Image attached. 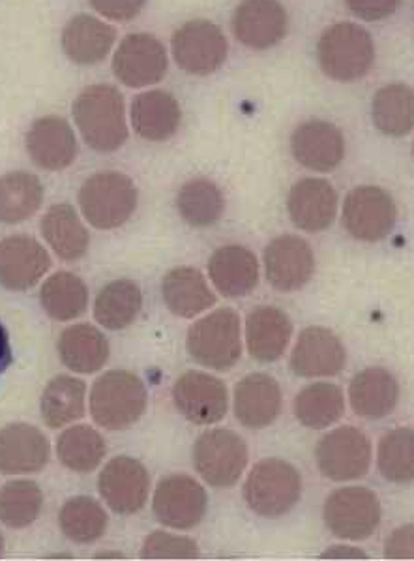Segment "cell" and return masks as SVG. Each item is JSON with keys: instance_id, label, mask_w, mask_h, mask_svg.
<instances>
[{"instance_id": "obj_1", "label": "cell", "mask_w": 414, "mask_h": 561, "mask_svg": "<svg viewBox=\"0 0 414 561\" xmlns=\"http://www.w3.org/2000/svg\"><path fill=\"white\" fill-rule=\"evenodd\" d=\"M84 144L96 152H115L128 139L124 96L117 87L91 85L79 92L71 107Z\"/></svg>"}, {"instance_id": "obj_2", "label": "cell", "mask_w": 414, "mask_h": 561, "mask_svg": "<svg viewBox=\"0 0 414 561\" xmlns=\"http://www.w3.org/2000/svg\"><path fill=\"white\" fill-rule=\"evenodd\" d=\"M318 60L326 78L353 83L371 70L376 62V44L364 26L349 21L336 23L321 34Z\"/></svg>"}, {"instance_id": "obj_3", "label": "cell", "mask_w": 414, "mask_h": 561, "mask_svg": "<svg viewBox=\"0 0 414 561\" xmlns=\"http://www.w3.org/2000/svg\"><path fill=\"white\" fill-rule=\"evenodd\" d=\"M147 404L145 383L128 370H110L92 386V419L107 431L130 428L142 417Z\"/></svg>"}, {"instance_id": "obj_4", "label": "cell", "mask_w": 414, "mask_h": 561, "mask_svg": "<svg viewBox=\"0 0 414 561\" xmlns=\"http://www.w3.org/2000/svg\"><path fill=\"white\" fill-rule=\"evenodd\" d=\"M137 186L130 176L104 171L89 176L79 190V207L96 229H117L136 213Z\"/></svg>"}, {"instance_id": "obj_5", "label": "cell", "mask_w": 414, "mask_h": 561, "mask_svg": "<svg viewBox=\"0 0 414 561\" xmlns=\"http://www.w3.org/2000/svg\"><path fill=\"white\" fill-rule=\"evenodd\" d=\"M302 496V477L281 458H265L253 466L244 484V500L255 515L278 518L292 511Z\"/></svg>"}, {"instance_id": "obj_6", "label": "cell", "mask_w": 414, "mask_h": 561, "mask_svg": "<svg viewBox=\"0 0 414 561\" xmlns=\"http://www.w3.org/2000/svg\"><path fill=\"white\" fill-rule=\"evenodd\" d=\"M188 353L199 365L212 370H229L242 355L239 313L220 308L195 321L186 339Z\"/></svg>"}, {"instance_id": "obj_7", "label": "cell", "mask_w": 414, "mask_h": 561, "mask_svg": "<svg viewBox=\"0 0 414 561\" xmlns=\"http://www.w3.org/2000/svg\"><path fill=\"white\" fill-rule=\"evenodd\" d=\"M248 457L246 442L229 428L205 432L194 445L195 470L214 489H231L239 483Z\"/></svg>"}, {"instance_id": "obj_8", "label": "cell", "mask_w": 414, "mask_h": 561, "mask_svg": "<svg viewBox=\"0 0 414 561\" xmlns=\"http://www.w3.org/2000/svg\"><path fill=\"white\" fill-rule=\"evenodd\" d=\"M326 528L347 541H363L376 534L381 523V503L373 490L345 486L334 490L323 507Z\"/></svg>"}, {"instance_id": "obj_9", "label": "cell", "mask_w": 414, "mask_h": 561, "mask_svg": "<svg viewBox=\"0 0 414 561\" xmlns=\"http://www.w3.org/2000/svg\"><path fill=\"white\" fill-rule=\"evenodd\" d=\"M173 57L189 76H210L227 60V38L220 26L207 20H194L176 28L171 39Z\"/></svg>"}, {"instance_id": "obj_10", "label": "cell", "mask_w": 414, "mask_h": 561, "mask_svg": "<svg viewBox=\"0 0 414 561\" xmlns=\"http://www.w3.org/2000/svg\"><path fill=\"white\" fill-rule=\"evenodd\" d=\"M315 462L331 481H355L369 471L371 444L355 426H340L319 439Z\"/></svg>"}, {"instance_id": "obj_11", "label": "cell", "mask_w": 414, "mask_h": 561, "mask_svg": "<svg viewBox=\"0 0 414 561\" xmlns=\"http://www.w3.org/2000/svg\"><path fill=\"white\" fill-rule=\"evenodd\" d=\"M395 220L398 209L387 190L364 184L350 190L345 197L344 226L358 241H382L392 233Z\"/></svg>"}, {"instance_id": "obj_12", "label": "cell", "mask_w": 414, "mask_h": 561, "mask_svg": "<svg viewBox=\"0 0 414 561\" xmlns=\"http://www.w3.org/2000/svg\"><path fill=\"white\" fill-rule=\"evenodd\" d=\"M152 510L158 523L168 528H195L207 515V490L194 477H165L156 486Z\"/></svg>"}, {"instance_id": "obj_13", "label": "cell", "mask_w": 414, "mask_h": 561, "mask_svg": "<svg viewBox=\"0 0 414 561\" xmlns=\"http://www.w3.org/2000/svg\"><path fill=\"white\" fill-rule=\"evenodd\" d=\"M168 51L162 42L147 33L128 34L113 57V72L131 89L160 83L168 73Z\"/></svg>"}, {"instance_id": "obj_14", "label": "cell", "mask_w": 414, "mask_h": 561, "mask_svg": "<svg viewBox=\"0 0 414 561\" xmlns=\"http://www.w3.org/2000/svg\"><path fill=\"white\" fill-rule=\"evenodd\" d=\"M97 490L113 513L136 515L149 500V470L136 458H113L97 477Z\"/></svg>"}, {"instance_id": "obj_15", "label": "cell", "mask_w": 414, "mask_h": 561, "mask_svg": "<svg viewBox=\"0 0 414 561\" xmlns=\"http://www.w3.org/2000/svg\"><path fill=\"white\" fill-rule=\"evenodd\" d=\"M173 402L189 423L214 424L226 417L229 394L220 378L192 370L176 379Z\"/></svg>"}, {"instance_id": "obj_16", "label": "cell", "mask_w": 414, "mask_h": 561, "mask_svg": "<svg viewBox=\"0 0 414 561\" xmlns=\"http://www.w3.org/2000/svg\"><path fill=\"white\" fill-rule=\"evenodd\" d=\"M315 271L310 244L297 236L276 237L265 249L266 280L281 294L304 287Z\"/></svg>"}, {"instance_id": "obj_17", "label": "cell", "mask_w": 414, "mask_h": 561, "mask_svg": "<svg viewBox=\"0 0 414 561\" xmlns=\"http://www.w3.org/2000/svg\"><path fill=\"white\" fill-rule=\"evenodd\" d=\"M287 12L278 0H242L234 8L233 33L242 46L271 49L287 34Z\"/></svg>"}, {"instance_id": "obj_18", "label": "cell", "mask_w": 414, "mask_h": 561, "mask_svg": "<svg viewBox=\"0 0 414 561\" xmlns=\"http://www.w3.org/2000/svg\"><path fill=\"white\" fill-rule=\"evenodd\" d=\"M51 268V255L33 237L13 236L0 241V286L26 291Z\"/></svg>"}, {"instance_id": "obj_19", "label": "cell", "mask_w": 414, "mask_h": 561, "mask_svg": "<svg viewBox=\"0 0 414 561\" xmlns=\"http://www.w3.org/2000/svg\"><path fill=\"white\" fill-rule=\"evenodd\" d=\"M291 152L292 158L306 170L329 173L344 162V134L329 121H306L292 131Z\"/></svg>"}, {"instance_id": "obj_20", "label": "cell", "mask_w": 414, "mask_h": 561, "mask_svg": "<svg viewBox=\"0 0 414 561\" xmlns=\"http://www.w3.org/2000/svg\"><path fill=\"white\" fill-rule=\"evenodd\" d=\"M345 363L344 342L324 327L304 329L291 355V370L300 378H331L344 370Z\"/></svg>"}, {"instance_id": "obj_21", "label": "cell", "mask_w": 414, "mask_h": 561, "mask_svg": "<svg viewBox=\"0 0 414 561\" xmlns=\"http://www.w3.org/2000/svg\"><path fill=\"white\" fill-rule=\"evenodd\" d=\"M49 455V439L33 424L13 423L0 428V473H36L46 468Z\"/></svg>"}, {"instance_id": "obj_22", "label": "cell", "mask_w": 414, "mask_h": 561, "mask_svg": "<svg viewBox=\"0 0 414 561\" xmlns=\"http://www.w3.org/2000/svg\"><path fill=\"white\" fill-rule=\"evenodd\" d=\"M26 152L33 162L46 171H60L70 168L78 158V139L70 123L57 115L34 121L25 139Z\"/></svg>"}, {"instance_id": "obj_23", "label": "cell", "mask_w": 414, "mask_h": 561, "mask_svg": "<svg viewBox=\"0 0 414 561\" xmlns=\"http://www.w3.org/2000/svg\"><path fill=\"white\" fill-rule=\"evenodd\" d=\"M292 224L308 233L329 229L337 213V194L324 179H302L292 186L287 199Z\"/></svg>"}, {"instance_id": "obj_24", "label": "cell", "mask_w": 414, "mask_h": 561, "mask_svg": "<svg viewBox=\"0 0 414 561\" xmlns=\"http://www.w3.org/2000/svg\"><path fill=\"white\" fill-rule=\"evenodd\" d=\"M281 404L279 383L266 374H250L234 389V415L252 431L271 426L278 419Z\"/></svg>"}, {"instance_id": "obj_25", "label": "cell", "mask_w": 414, "mask_h": 561, "mask_svg": "<svg viewBox=\"0 0 414 561\" xmlns=\"http://www.w3.org/2000/svg\"><path fill=\"white\" fill-rule=\"evenodd\" d=\"M208 276L221 295L246 297L260 282V262L246 247L226 244L210 255Z\"/></svg>"}, {"instance_id": "obj_26", "label": "cell", "mask_w": 414, "mask_h": 561, "mask_svg": "<svg viewBox=\"0 0 414 561\" xmlns=\"http://www.w3.org/2000/svg\"><path fill=\"white\" fill-rule=\"evenodd\" d=\"M117 39L113 26L89 13H79L66 23L62 31V49L66 57L79 66L102 62L110 55Z\"/></svg>"}, {"instance_id": "obj_27", "label": "cell", "mask_w": 414, "mask_h": 561, "mask_svg": "<svg viewBox=\"0 0 414 561\" xmlns=\"http://www.w3.org/2000/svg\"><path fill=\"white\" fill-rule=\"evenodd\" d=\"M181 104L169 92H141L131 104L134 130L147 141H165L173 138L181 126Z\"/></svg>"}, {"instance_id": "obj_28", "label": "cell", "mask_w": 414, "mask_h": 561, "mask_svg": "<svg viewBox=\"0 0 414 561\" xmlns=\"http://www.w3.org/2000/svg\"><path fill=\"white\" fill-rule=\"evenodd\" d=\"M291 336V320L279 308L260 307L248 316V352L260 363H276L289 346Z\"/></svg>"}, {"instance_id": "obj_29", "label": "cell", "mask_w": 414, "mask_h": 561, "mask_svg": "<svg viewBox=\"0 0 414 561\" xmlns=\"http://www.w3.org/2000/svg\"><path fill=\"white\" fill-rule=\"evenodd\" d=\"M350 405L358 417L382 419L394 412L400 400L398 379L381 366L356 374L349 386Z\"/></svg>"}, {"instance_id": "obj_30", "label": "cell", "mask_w": 414, "mask_h": 561, "mask_svg": "<svg viewBox=\"0 0 414 561\" xmlns=\"http://www.w3.org/2000/svg\"><path fill=\"white\" fill-rule=\"evenodd\" d=\"M162 297L165 307L179 318H195L216 305V295L210 291L202 271L195 267H176L169 271L162 280Z\"/></svg>"}, {"instance_id": "obj_31", "label": "cell", "mask_w": 414, "mask_h": 561, "mask_svg": "<svg viewBox=\"0 0 414 561\" xmlns=\"http://www.w3.org/2000/svg\"><path fill=\"white\" fill-rule=\"evenodd\" d=\"M39 229L53 252L65 262H78L87 254L89 244H91L89 229L84 228V224L81 222L78 210L68 203L53 205L51 209L47 210L42 218V228Z\"/></svg>"}, {"instance_id": "obj_32", "label": "cell", "mask_w": 414, "mask_h": 561, "mask_svg": "<svg viewBox=\"0 0 414 561\" xmlns=\"http://www.w3.org/2000/svg\"><path fill=\"white\" fill-rule=\"evenodd\" d=\"M59 357L71 373L94 374L110 359V342L89 323L68 327L59 339Z\"/></svg>"}, {"instance_id": "obj_33", "label": "cell", "mask_w": 414, "mask_h": 561, "mask_svg": "<svg viewBox=\"0 0 414 561\" xmlns=\"http://www.w3.org/2000/svg\"><path fill=\"white\" fill-rule=\"evenodd\" d=\"M371 121L384 136H407L414 130V89L405 83L381 87L371 100Z\"/></svg>"}, {"instance_id": "obj_34", "label": "cell", "mask_w": 414, "mask_h": 561, "mask_svg": "<svg viewBox=\"0 0 414 561\" xmlns=\"http://www.w3.org/2000/svg\"><path fill=\"white\" fill-rule=\"evenodd\" d=\"M87 386L73 376H57L42 392L39 410L49 428H65L84 415Z\"/></svg>"}, {"instance_id": "obj_35", "label": "cell", "mask_w": 414, "mask_h": 561, "mask_svg": "<svg viewBox=\"0 0 414 561\" xmlns=\"http://www.w3.org/2000/svg\"><path fill=\"white\" fill-rule=\"evenodd\" d=\"M44 203V186L26 171H12L0 176V224L25 222Z\"/></svg>"}, {"instance_id": "obj_36", "label": "cell", "mask_w": 414, "mask_h": 561, "mask_svg": "<svg viewBox=\"0 0 414 561\" xmlns=\"http://www.w3.org/2000/svg\"><path fill=\"white\" fill-rule=\"evenodd\" d=\"M142 294L136 282L113 280L104 286L94 300V318L110 331H123L141 312Z\"/></svg>"}, {"instance_id": "obj_37", "label": "cell", "mask_w": 414, "mask_h": 561, "mask_svg": "<svg viewBox=\"0 0 414 561\" xmlns=\"http://www.w3.org/2000/svg\"><path fill=\"white\" fill-rule=\"evenodd\" d=\"M176 209L192 228H212L226 213V197L212 181L194 179L179 190Z\"/></svg>"}, {"instance_id": "obj_38", "label": "cell", "mask_w": 414, "mask_h": 561, "mask_svg": "<svg viewBox=\"0 0 414 561\" xmlns=\"http://www.w3.org/2000/svg\"><path fill=\"white\" fill-rule=\"evenodd\" d=\"M39 302L53 320H76L87 312L89 287L78 275L60 271L44 282L39 289Z\"/></svg>"}, {"instance_id": "obj_39", "label": "cell", "mask_w": 414, "mask_h": 561, "mask_svg": "<svg viewBox=\"0 0 414 561\" xmlns=\"http://www.w3.org/2000/svg\"><path fill=\"white\" fill-rule=\"evenodd\" d=\"M344 391L334 383H313L298 392L295 399V415L298 423L311 431H323L344 417Z\"/></svg>"}, {"instance_id": "obj_40", "label": "cell", "mask_w": 414, "mask_h": 561, "mask_svg": "<svg viewBox=\"0 0 414 561\" xmlns=\"http://www.w3.org/2000/svg\"><path fill=\"white\" fill-rule=\"evenodd\" d=\"M107 455V445L100 432L89 424H76L57 439V457L62 466L76 473L96 470Z\"/></svg>"}, {"instance_id": "obj_41", "label": "cell", "mask_w": 414, "mask_h": 561, "mask_svg": "<svg viewBox=\"0 0 414 561\" xmlns=\"http://www.w3.org/2000/svg\"><path fill=\"white\" fill-rule=\"evenodd\" d=\"M107 524H110L107 513L94 497H71L62 505L59 513L62 534L78 545L100 541L107 531Z\"/></svg>"}, {"instance_id": "obj_42", "label": "cell", "mask_w": 414, "mask_h": 561, "mask_svg": "<svg viewBox=\"0 0 414 561\" xmlns=\"http://www.w3.org/2000/svg\"><path fill=\"white\" fill-rule=\"evenodd\" d=\"M44 510V492L34 481H10L0 489V523L12 529H25L38 520Z\"/></svg>"}, {"instance_id": "obj_43", "label": "cell", "mask_w": 414, "mask_h": 561, "mask_svg": "<svg viewBox=\"0 0 414 561\" xmlns=\"http://www.w3.org/2000/svg\"><path fill=\"white\" fill-rule=\"evenodd\" d=\"M377 466L390 483L405 484L414 481V431L395 428L381 437L377 450Z\"/></svg>"}, {"instance_id": "obj_44", "label": "cell", "mask_w": 414, "mask_h": 561, "mask_svg": "<svg viewBox=\"0 0 414 561\" xmlns=\"http://www.w3.org/2000/svg\"><path fill=\"white\" fill-rule=\"evenodd\" d=\"M202 556L197 542L189 537L154 531L142 542V560H195Z\"/></svg>"}, {"instance_id": "obj_45", "label": "cell", "mask_w": 414, "mask_h": 561, "mask_svg": "<svg viewBox=\"0 0 414 561\" xmlns=\"http://www.w3.org/2000/svg\"><path fill=\"white\" fill-rule=\"evenodd\" d=\"M403 0H345L356 18L364 21H382L394 15Z\"/></svg>"}, {"instance_id": "obj_46", "label": "cell", "mask_w": 414, "mask_h": 561, "mask_svg": "<svg viewBox=\"0 0 414 561\" xmlns=\"http://www.w3.org/2000/svg\"><path fill=\"white\" fill-rule=\"evenodd\" d=\"M92 8L111 21L136 20L147 0H91Z\"/></svg>"}, {"instance_id": "obj_47", "label": "cell", "mask_w": 414, "mask_h": 561, "mask_svg": "<svg viewBox=\"0 0 414 561\" xmlns=\"http://www.w3.org/2000/svg\"><path fill=\"white\" fill-rule=\"evenodd\" d=\"M384 556L389 560H414V524L394 529L384 542Z\"/></svg>"}, {"instance_id": "obj_48", "label": "cell", "mask_w": 414, "mask_h": 561, "mask_svg": "<svg viewBox=\"0 0 414 561\" xmlns=\"http://www.w3.org/2000/svg\"><path fill=\"white\" fill-rule=\"evenodd\" d=\"M324 560H366L368 556L366 552L360 549H356V547H349V545H336V547H331V549H326L323 552Z\"/></svg>"}, {"instance_id": "obj_49", "label": "cell", "mask_w": 414, "mask_h": 561, "mask_svg": "<svg viewBox=\"0 0 414 561\" xmlns=\"http://www.w3.org/2000/svg\"><path fill=\"white\" fill-rule=\"evenodd\" d=\"M13 353L12 346H10V336L4 325L0 323V376L7 373L10 365H12Z\"/></svg>"}, {"instance_id": "obj_50", "label": "cell", "mask_w": 414, "mask_h": 561, "mask_svg": "<svg viewBox=\"0 0 414 561\" xmlns=\"http://www.w3.org/2000/svg\"><path fill=\"white\" fill-rule=\"evenodd\" d=\"M94 558L96 560H123V558H126V556L123 554V552H117V550H102V552H97V554H94Z\"/></svg>"}, {"instance_id": "obj_51", "label": "cell", "mask_w": 414, "mask_h": 561, "mask_svg": "<svg viewBox=\"0 0 414 561\" xmlns=\"http://www.w3.org/2000/svg\"><path fill=\"white\" fill-rule=\"evenodd\" d=\"M2 554H4V537L0 534V558H2Z\"/></svg>"}, {"instance_id": "obj_52", "label": "cell", "mask_w": 414, "mask_h": 561, "mask_svg": "<svg viewBox=\"0 0 414 561\" xmlns=\"http://www.w3.org/2000/svg\"><path fill=\"white\" fill-rule=\"evenodd\" d=\"M47 558H71L70 554H53V556H47Z\"/></svg>"}, {"instance_id": "obj_53", "label": "cell", "mask_w": 414, "mask_h": 561, "mask_svg": "<svg viewBox=\"0 0 414 561\" xmlns=\"http://www.w3.org/2000/svg\"><path fill=\"white\" fill-rule=\"evenodd\" d=\"M413 157H414V144H413Z\"/></svg>"}]
</instances>
